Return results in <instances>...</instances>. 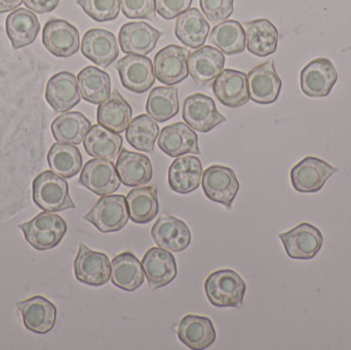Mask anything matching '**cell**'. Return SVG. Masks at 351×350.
I'll return each instance as SVG.
<instances>
[{"label": "cell", "mask_w": 351, "mask_h": 350, "mask_svg": "<svg viewBox=\"0 0 351 350\" xmlns=\"http://www.w3.org/2000/svg\"><path fill=\"white\" fill-rule=\"evenodd\" d=\"M32 197L39 209L49 213L76 208L70 197L67 181L53 171H45L35 177L32 182Z\"/></svg>", "instance_id": "6da1fadb"}, {"label": "cell", "mask_w": 351, "mask_h": 350, "mask_svg": "<svg viewBox=\"0 0 351 350\" xmlns=\"http://www.w3.org/2000/svg\"><path fill=\"white\" fill-rule=\"evenodd\" d=\"M245 290V281L232 269L215 271L204 283L206 298L216 308H241Z\"/></svg>", "instance_id": "7a4b0ae2"}, {"label": "cell", "mask_w": 351, "mask_h": 350, "mask_svg": "<svg viewBox=\"0 0 351 350\" xmlns=\"http://www.w3.org/2000/svg\"><path fill=\"white\" fill-rule=\"evenodd\" d=\"M25 240L37 251L51 250L63 240L67 223L61 216L43 212L30 221L20 224Z\"/></svg>", "instance_id": "3957f363"}, {"label": "cell", "mask_w": 351, "mask_h": 350, "mask_svg": "<svg viewBox=\"0 0 351 350\" xmlns=\"http://www.w3.org/2000/svg\"><path fill=\"white\" fill-rule=\"evenodd\" d=\"M127 197L109 195L100 197L84 220L94 225L102 234L123 230L129 222Z\"/></svg>", "instance_id": "277c9868"}, {"label": "cell", "mask_w": 351, "mask_h": 350, "mask_svg": "<svg viewBox=\"0 0 351 350\" xmlns=\"http://www.w3.org/2000/svg\"><path fill=\"white\" fill-rule=\"evenodd\" d=\"M339 168L332 166L325 160L315 156H307L291 171V181L295 190L301 193L319 192L328 179Z\"/></svg>", "instance_id": "5b68a950"}, {"label": "cell", "mask_w": 351, "mask_h": 350, "mask_svg": "<svg viewBox=\"0 0 351 350\" xmlns=\"http://www.w3.org/2000/svg\"><path fill=\"white\" fill-rule=\"evenodd\" d=\"M182 117L194 131L206 134L227 121L217 109L214 100L206 95H191L184 100Z\"/></svg>", "instance_id": "8992f818"}, {"label": "cell", "mask_w": 351, "mask_h": 350, "mask_svg": "<svg viewBox=\"0 0 351 350\" xmlns=\"http://www.w3.org/2000/svg\"><path fill=\"white\" fill-rule=\"evenodd\" d=\"M338 72L331 60L317 58L309 62L300 73L301 90L311 98H325L331 94Z\"/></svg>", "instance_id": "52a82bcc"}, {"label": "cell", "mask_w": 351, "mask_h": 350, "mask_svg": "<svg viewBox=\"0 0 351 350\" xmlns=\"http://www.w3.org/2000/svg\"><path fill=\"white\" fill-rule=\"evenodd\" d=\"M202 186L210 201L231 209L241 185L232 168L210 166L202 174Z\"/></svg>", "instance_id": "ba28073f"}, {"label": "cell", "mask_w": 351, "mask_h": 350, "mask_svg": "<svg viewBox=\"0 0 351 350\" xmlns=\"http://www.w3.org/2000/svg\"><path fill=\"white\" fill-rule=\"evenodd\" d=\"M287 255L296 260H311L317 256L324 244L321 230L307 222L299 224L290 232L278 234Z\"/></svg>", "instance_id": "9c48e42d"}, {"label": "cell", "mask_w": 351, "mask_h": 350, "mask_svg": "<svg viewBox=\"0 0 351 350\" xmlns=\"http://www.w3.org/2000/svg\"><path fill=\"white\" fill-rule=\"evenodd\" d=\"M74 275L80 283L92 287H102L110 281L111 263L104 253L90 250L80 244L74 260Z\"/></svg>", "instance_id": "30bf717a"}, {"label": "cell", "mask_w": 351, "mask_h": 350, "mask_svg": "<svg viewBox=\"0 0 351 350\" xmlns=\"http://www.w3.org/2000/svg\"><path fill=\"white\" fill-rule=\"evenodd\" d=\"M121 84L136 94H144L156 82L152 59L145 55H128L115 63Z\"/></svg>", "instance_id": "8fae6325"}, {"label": "cell", "mask_w": 351, "mask_h": 350, "mask_svg": "<svg viewBox=\"0 0 351 350\" xmlns=\"http://www.w3.org/2000/svg\"><path fill=\"white\" fill-rule=\"evenodd\" d=\"M43 43L55 57L69 58L80 49V32L67 21L51 18L43 27Z\"/></svg>", "instance_id": "7c38bea8"}, {"label": "cell", "mask_w": 351, "mask_h": 350, "mask_svg": "<svg viewBox=\"0 0 351 350\" xmlns=\"http://www.w3.org/2000/svg\"><path fill=\"white\" fill-rule=\"evenodd\" d=\"M189 49L171 45L160 49L154 60V73L158 82L167 86L180 84L188 77Z\"/></svg>", "instance_id": "4fadbf2b"}, {"label": "cell", "mask_w": 351, "mask_h": 350, "mask_svg": "<svg viewBox=\"0 0 351 350\" xmlns=\"http://www.w3.org/2000/svg\"><path fill=\"white\" fill-rule=\"evenodd\" d=\"M80 183L95 195L104 197L119 190L121 181L111 160L94 158L82 168Z\"/></svg>", "instance_id": "5bb4252c"}, {"label": "cell", "mask_w": 351, "mask_h": 350, "mask_svg": "<svg viewBox=\"0 0 351 350\" xmlns=\"http://www.w3.org/2000/svg\"><path fill=\"white\" fill-rule=\"evenodd\" d=\"M16 306L22 316L23 324L27 330L45 335L55 328L57 308L47 298L36 295L16 302Z\"/></svg>", "instance_id": "9a60e30c"}, {"label": "cell", "mask_w": 351, "mask_h": 350, "mask_svg": "<svg viewBox=\"0 0 351 350\" xmlns=\"http://www.w3.org/2000/svg\"><path fill=\"white\" fill-rule=\"evenodd\" d=\"M250 99L258 104H272L278 100L282 82L274 61H268L253 68L247 73Z\"/></svg>", "instance_id": "2e32d148"}, {"label": "cell", "mask_w": 351, "mask_h": 350, "mask_svg": "<svg viewBox=\"0 0 351 350\" xmlns=\"http://www.w3.org/2000/svg\"><path fill=\"white\" fill-rule=\"evenodd\" d=\"M142 266L152 291L166 287L174 281L178 275L174 255L160 247L149 249L145 253Z\"/></svg>", "instance_id": "e0dca14e"}, {"label": "cell", "mask_w": 351, "mask_h": 350, "mask_svg": "<svg viewBox=\"0 0 351 350\" xmlns=\"http://www.w3.org/2000/svg\"><path fill=\"white\" fill-rule=\"evenodd\" d=\"M82 53L97 66L107 68L119 58V42L110 31L100 28L90 29L82 38Z\"/></svg>", "instance_id": "ac0fdd59"}, {"label": "cell", "mask_w": 351, "mask_h": 350, "mask_svg": "<svg viewBox=\"0 0 351 350\" xmlns=\"http://www.w3.org/2000/svg\"><path fill=\"white\" fill-rule=\"evenodd\" d=\"M217 100L229 108H239L250 100L247 75L239 70L225 69L213 84Z\"/></svg>", "instance_id": "d6986e66"}, {"label": "cell", "mask_w": 351, "mask_h": 350, "mask_svg": "<svg viewBox=\"0 0 351 350\" xmlns=\"http://www.w3.org/2000/svg\"><path fill=\"white\" fill-rule=\"evenodd\" d=\"M80 98L77 78L71 72H59L47 82L45 99L55 112H67L80 102Z\"/></svg>", "instance_id": "ffe728a7"}, {"label": "cell", "mask_w": 351, "mask_h": 350, "mask_svg": "<svg viewBox=\"0 0 351 350\" xmlns=\"http://www.w3.org/2000/svg\"><path fill=\"white\" fill-rule=\"evenodd\" d=\"M162 32L145 22H131L119 31L121 51L127 55H146L156 49Z\"/></svg>", "instance_id": "44dd1931"}, {"label": "cell", "mask_w": 351, "mask_h": 350, "mask_svg": "<svg viewBox=\"0 0 351 350\" xmlns=\"http://www.w3.org/2000/svg\"><path fill=\"white\" fill-rule=\"evenodd\" d=\"M158 147L170 158H177L185 154L202 153L198 137L194 129L184 123H176L165 127L158 139Z\"/></svg>", "instance_id": "7402d4cb"}, {"label": "cell", "mask_w": 351, "mask_h": 350, "mask_svg": "<svg viewBox=\"0 0 351 350\" xmlns=\"http://www.w3.org/2000/svg\"><path fill=\"white\" fill-rule=\"evenodd\" d=\"M150 234L160 248L172 253L183 252L192 240L187 224L173 216L160 217L152 226Z\"/></svg>", "instance_id": "603a6c76"}, {"label": "cell", "mask_w": 351, "mask_h": 350, "mask_svg": "<svg viewBox=\"0 0 351 350\" xmlns=\"http://www.w3.org/2000/svg\"><path fill=\"white\" fill-rule=\"evenodd\" d=\"M224 53L210 45H204L192 51L188 57L190 76L199 86H206L216 79L224 69Z\"/></svg>", "instance_id": "cb8c5ba5"}, {"label": "cell", "mask_w": 351, "mask_h": 350, "mask_svg": "<svg viewBox=\"0 0 351 350\" xmlns=\"http://www.w3.org/2000/svg\"><path fill=\"white\" fill-rule=\"evenodd\" d=\"M179 340L192 350L208 349L217 339L212 321L206 316L188 314L180 321L177 328Z\"/></svg>", "instance_id": "d4e9b609"}, {"label": "cell", "mask_w": 351, "mask_h": 350, "mask_svg": "<svg viewBox=\"0 0 351 350\" xmlns=\"http://www.w3.org/2000/svg\"><path fill=\"white\" fill-rule=\"evenodd\" d=\"M204 168L199 158L182 155L176 158L169 168V185L175 192L188 195L199 187Z\"/></svg>", "instance_id": "484cf974"}, {"label": "cell", "mask_w": 351, "mask_h": 350, "mask_svg": "<svg viewBox=\"0 0 351 350\" xmlns=\"http://www.w3.org/2000/svg\"><path fill=\"white\" fill-rule=\"evenodd\" d=\"M115 168L121 183L127 187L144 186L154 177V168L149 158L127 149L121 150Z\"/></svg>", "instance_id": "4316f807"}, {"label": "cell", "mask_w": 351, "mask_h": 350, "mask_svg": "<svg viewBox=\"0 0 351 350\" xmlns=\"http://www.w3.org/2000/svg\"><path fill=\"white\" fill-rule=\"evenodd\" d=\"M5 29L12 49H19L34 42L40 31V23L32 10L18 8L8 14Z\"/></svg>", "instance_id": "83f0119b"}, {"label": "cell", "mask_w": 351, "mask_h": 350, "mask_svg": "<svg viewBox=\"0 0 351 350\" xmlns=\"http://www.w3.org/2000/svg\"><path fill=\"white\" fill-rule=\"evenodd\" d=\"M111 283L127 292L139 289L145 281V273L139 259L130 252L117 255L111 261Z\"/></svg>", "instance_id": "f1b7e54d"}, {"label": "cell", "mask_w": 351, "mask_h": 350, "mask_svg": "<svg viewBox=\"0 0 351 350\" xmlns=\"http://www.w3.org/2000/svg\"><path fill=\"white\" fill-rule=\"evenodd\" d=\"M247 51L264 58L276 53L278 45V30L267 18L245 22L243 24Z\"/></svg>", "instance_id": "f546056e"}, {"label": "cell", "mask_w": 351, "mask_h": 350, "mask_svg": "<svg viewBox=\"0 0 351 350\" xmlns=\"http://www.w3.org/2000/svg\"><path fill=\"white\" fill-rule=\"evenodd\" d=\"M210 26L198 8H189L177 16L175 35L182 43L190 49L202 47L208 38Z\"/></svg>", "instance_id": "4dcf8cb0"}, {"label": "cell", "mask_w": 351, "mask_h": 350, "mask_svg": "<svg viewBox=\"0 0 351 350\" xmlns=\"http://www.w3.org/2000/svg\"><path fill=\"white\" fill-rule=\"evenodd\" d=\"M84 149L88 155L99 160H117L123 148V137L101 125L90 127L84 140Z\"/></svg>", "instance_id": "1f68e13d"}, {"label": "cell", "mask_w": 351, "mask_h": 350, "mask_svg": "<svg viewBox=\"0 0 351 350\" xmlns=\"http://www.w3.org/2000/svg\"><path fill=\"white\" fill-rule=\"evenodd\" d=\"M131 105L115 90L109 98L101 103L97 111V121L106 129L121 134L127 129L132 121Z\"/></svg>", "instance_id": "d6a6232c"}, {"label": "cell", "mask_w": 351, "mask_h": 350, "mask_svg": "<svg viewBox=\"0 0 351 350\" xmlns=\"http://www.w3.org/2000/svg\"><path fill=\"white\" fill-rule=\"evenodd\" d=\"M92 123L78 111L64 113L51 123V133L58 143L80 145L84 142Z\"/></svg>", "instance_id": "836d02e7"}, {"label": "cell", "mask_w": 351, "mask_h": 350, "mask_svg": "<svg viewBox=\"0 0 351 350\" xmlns=\"http://www.w3.org/2000/svg\"><path fill=\"white\" fill-rule=\"evenodd\" d=\"M128 209L132 221L147 224L158 216L160 201L156 186H142L132 189L127 197Z\"/></svg>", "instance_id": "e575fe53"}, {"label": "cell", "mask_w": 351, "mask_h": 350, "mask_svg": "<svg viewBox=\"0 0 351 350\" xmlns=\"http://www.w3.org/2000/svg\"><path fill=\"white\" fill-rule=\"evenodd\" d=\"M78 88L82 99L90 104L100 105L111 95V79L108 73L88 66L77 75Z\"/></svg>", "instance_id": "d590c367"}, {"label": "cell", "mask_w": 351, "mask_h": 350, "mask_svg": "<svg viewBox=\"0 0 351 350\" xmlns=\"http://www.w3.org/2000/svg\"><path fill=\"white\" fill-rule=\"evenodd\" d=\"M208 40L227 55L243 53L247 45L245 29L235 20L224 21L215 26Z\"/></svg>", "instance_id": "8d00e7d4"}, {"label": "cell", "mask_w": 351, "mask_h": 350, "mask_svg": "<svg viewBox=\"0 0 351 350\" xmlns=\"http://www.w3.org/2000/svg\"><path fill=\"white\" fill-rule=\"evenodd\" d=\"M47 162L53 173L70 179L82 171V156L75 145L55 143L47 153Z\"/></svg>", "instance_id": "74e56055"}, {"label": "cell", "mask_w": 351, "mask_h": 350, "mask_svg": "<svg viewBox=\"0 0 351 350\" xmlns=\"http://www.w3.org/2000/svg\"><path fill=\"white\" fill-rule=\"evenodd\" d=\"M178 88L175 86H158L150 92L146 102L148 114L158 123H166L179 113Z\"/></svg>", "instance_id": "f35d334b"}, {"label": "cell", "mask_w": 351, "mask_h": 350, "mask_svg": "<svg viewBox=\"0 0 351 350\" xmlns=\"http://www.w3.org/2000/svg\"><path fill=\"white\" fill-rule=\"evenodd\" d=\"M128 143L140 151L152 153L160 135V127L149 114L138 115L125 129Z\"/></svg>", "instance_id": "ab89813d"}, {"label": "cell", "mask_w": 351, "mask_h": 350, "mask_svg": "<svg viewBox=\"0 0 351 350\" xmlns=\"http://www.w3.org/2000/svg\"><path fill=\"white\" fill-rule=\"evenodd\" d=\"M76 3L96 22L115 20L121 12V0H77Z\"/></svg>", "instance_id": "60d3db41"}, {"label": "cell", "mask_w": 351, "mask_h": 350, "mask_svg": "<svg viewBox=\"0 0 351 350\" xmlns=\"http://www.w3.org/2000/svg\"><path fill=\"white\" fill-rule=\"evenodd\" d=\"M202 14L212 24L226 21L234 10V0H199Z\"/></svg>", "instance_id": "b9f144b4"}, {"label": "cell", "mask_w": 351, "mask_h": 350, "mask_svg": "<svg viewBox=\"0 0 351 350\" xmlns=\"http://www.w3.org/2000/svg\"><path fill=\"white\" fill-rule=\"evenodd\" d=\"M121 10L128 18L156 20V0H121Z\"/></svg>", "instance_id": "7bdbcfd3"}, {"label": "cell", "mask_w": 351, "mask_h": 350, "mask_svg": "<svg viewBox=\"0 0 351 350\" xmlns=\"http://www.w3.org/2000/svg\"><path fill=\"white\" fill-rule=\"evenodd\" d=\"M192 0H156V12L165 20H173L189 10Z\"/></svg>", "instance_id": "ee69618b"}, {"label": "cell", "mask_w": 351, "mask_h": 350, "mask_svg": "<svg viewBox=\"0 0 351 350\" xmlns=\"http://www.w3.org/2000/svg\"><path fill=\"white\" fill-rule=\"evenodd\" d=\"M60 0H24V4L36 14H47L59 5Z\"/></svg>", "instance_id": "f6af8a7d"}, {"label": "cell", "mask_w": 351, "mask_h": 350, "mask_svg": "<svg viewBox=\"0 0 351 350\" xmlns=\"http://www.w3.org/2000/svg\"><path fill=\"white\" fill-rule=\"evenodd\" d=\"M23 1L24 0H0V14L16 10Z\"/></svg>", "instance_id": "bcb514c9"}]
</instances>
